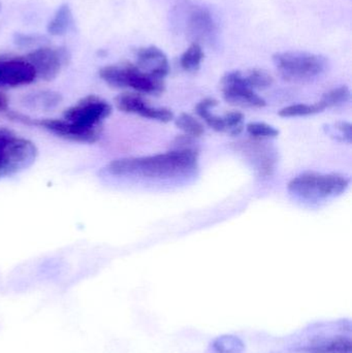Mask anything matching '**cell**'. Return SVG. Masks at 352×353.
<instances>
[{"instance_id":"6da1fadb","label":"cell","mask_w":352,"mask_h":353,"mask_svg":"<svg viewBox=\"0 0 352 353\" xmlns=\"http://www.w3.org/2000/svg\"><path fill=\"white\" fill-rule=\"evenodd\" d=\"M196 149L182 148L152 157L116 159L107 165V173L114 176L167 179L192 173L198 168Z\"/></svg>"},{"instance_id":"7a4b0ae2","label":"cell","mask_w":352,"mask_h":353,"mask_svg":"<svg viewBox=\"0 0 352 353\" xmlns=\"http://www.w3.org/2000/svg\"><path fill=\"white\" fill-rule=\"evenodd\" d=\"M99 77L114 88H130L143 94L159 95L165 89L163 79L155 78L132 63L107 65L99 70Z\"/></svg>"},{"instance_id":"3957f363","label":"cell","mask_w":352,"mask_h":353,"mask_svg":"<svg viewBox=\"0 0 352 353\" xmlns=\"http://www.w3.org/2000/svg\"><path fill=\"white\" fill-rule=\"evenodd\" d=\"M39 150L31 141L0 128V179L12 176L30 167Z\"/></svg>"},{"instance_id":"277c9868","label":"cell","mask_w":352,"mask_h":353,"mask_svg":"<svg viewBox=\"0 0 352 353\" xmlns=\"http://www.w3.org/2000/svg\"><path fill=\"white\" fill-rule=\"evenodd\" d=\"M275 66L285 81L308 82L320 76L328 66L326 58L308 52H282L275 54Z\"/></svg>"},{"instance_id":"5b68a950","label":"cell","mask_w":352,"mask_h":353,"mask_svg":"<svg viewBox=\"0 0 352 353\" xmlns=\"http://www.w3.org/2000/svg\"><path fill=\"white\" fill-rule=\"evenodd\" d=\"M351 179L341 174L305 173L289 183V190L305 199H326L341 194L349 188Z\"/></svg>"},{"instance_id":"8992f818","label":"cell","mask_w":352,"mask_h":353,"mask_svg":"<svg viewBox=\"0 0 352 353\" xmlns=\"http://www.w3.org/2000/svg\"><path fill=\"white\" fill-rule=\"evenodd\" d=\"M8 117L12 121L25 124V125L37 126L41 130H47L50 134H55L56 137L64 139V140L72 141L76 143H92L97 142L101 138V128H87L76 125L68 120L55 119V118H31L27 115L20 113L8 112Z\"/></svg>"},{"instance_id":"52a82bcc","label":"cell","mask_w":352,"mask_h":353,"mask_svg":"<svg viewBox=\"0 0 352 353\" xmlns=\"http://www.w3.org/2000/svg\"><path fill=\"white\" fill-rule=\"evenodd\" d=\"M112 110V105L105 99L89 95L68 108L64 112L63 118L82 128H99L111 115Z\"/></svg>"},{"instance_id":"ba28073f","label":"cell","mask_w":352,"mask_h":353,"mask_svg":"<svg viewBox=\"0 0 352 353\" xmlns=\"http://www.w3.org/2000/svg\"><path fill=\"white\" fill-rule=\"evenodd\" d=\"M220 87L223 99L231 105L249 109L266 107V101L248 86L241 72H227L221 79Z\"/></svg>"},{"instance_id":"9c48e42d","label":"cell","mask_w":352,"mask_h":353,"mask_svg":"<svg viewBox=\"0 0 352 353\" xmlns=\"http://www.w3.org/2000/svg\"><path fill=\"white\" fill-rule=\"evenodd\" d=\"M26 59L37 72V78L45 81H52L57 78L62 68L68 60L66 50L61 48L43 47L34 50L27 55Z\"/></svg>"},{"instance_id":"30bf717a","label":"cell","mask_w":352,"mask_h":353,"mask_svg":"<svg viewBox=\"0 0 352 353\" xmlns=\"http://www.w3.org/2000/svg\"><path fill=\"white\" fill-rule=\"evenodd\" d=\"M37 78L34 68L26 58H0V87L26 86Z\"/></svg>"},{"instance_id":"8fae6325","label":"cell","mask_w":352,"mask_h":353,"mask_svg":"<svg viewBox=\"0 0 352 353\" xmlns=\"http://www.w3.org/2000/svg\"><path fill=\"white\" fill-rule=\"evenodd\" d=\"M116 105L120 111L136 114L141 117L167 123L174 119V113L167 108H153L140 93L124 92L116 97Z\"/></svg>"},{"instance_id":"7c38bea8","label":"cell","mask_w":352,"mask_h":353,"mask_svg":"<svg viewBox=\"0 0 352 353\" xmlns=\"http://www.w3.org/2000/svg\"><path fill=\"white\" fill-rule=\"evenodd\" d=\"M186 30L194 43L212 41L216 37L217 25L212 14L202 6H192L186 17Z\"/></svg>"},{"instance_id":"4fadbf2b","label":"cell","mask_w":352,"mask_h":353,"mask_svg":"<svg viewBox=\"0 0 352 353\" xmlns=\"http://www.w3.org/2000/svg\"><path fill=\"white\" fill-rule=\"evenodd\" d=\"M239 149L249 157L260 176L273 175L276 165V154L267 143L254 139L253 141H247L239 145Z\"/></svg>"},{"instance_id":"5bb4252c","label":"cell","mask_w":352,"mask_h":353,"mask_svg":"<svg viewBox=\"0 0 352 353\" xmlns=\"http://www.w3.org/2000/svg\"><path fill=\"white\" fill-rule=\"evenodd\" d=\"M136 66L143 72L163 80L169 72L167 56L154 46L140 48L136 51Z\"/></svg>"},{"instance_id":"9a60e30c","label":"cell","mask_w":352,"mask_h":353,"mask_svg":"<svg viewBox=\"0 0 352 353\" xmlns=\"http://www.w3.org/2000/svg\"><path fill=\"white\" fill-rule=\"evenodd\" d=\"M72 25H74V17H72V10L68 4H62L48 24V31L50 34L60 37L68 33Z\"/></svg>"},{"instance_id":"2e32d148","label":"cell","mask_w":352,"mask_h":353,"mask_svg":"<svg viewBox=\"0 0 352 353\" xmlns=\"http://www.w3.org/2000/svg\"><path fill=\"white\" fill-rule=\"evenodd\" d=\"M217 105H218L217 99H211V97L203 99L196 105V113L206 122L209 128H212L215 132H225L222 117L214 115L210 111L212 108L216 107Z\"/></svg>"},{"instance_id":"e0dca14e","label":"cell","mask_w":352,"mask_h":353,"mask_svg":"<svg viewBox=\"0 0 352 353\" xmlns=\"http://www.w3.org/2000/svg\"><path fill=\"white\" fill-rule=\"evenodd\" d=\"M204 57L202 46L200 43H194L180 58V64L186 72H196L200 68Z\"/></svg>"},{"instance_id":"ac0fdd59","label":"cell","mask_w":352,"mask_h":353,"mask_svg":"<svg viewBox=\"0 0 352 353\" xmlns=\"http://www.w3.org/2000/svg\"><path fill=\"white\" fill-rule=\"evenodd\" d=\"M351 97V93L349 87L341 86L324 93L320 103L324 107V109L326 110L329 109V108L339 107V105L349 103Z\"/></svg>"},{"instance_id":"d6986e66","label":"cell","mask_w":352,"mask_h":353,"mask_svg":"<svg viewBox=\"0 0 352 353\" xmlns=\"http://www.w3.org/2000/svg\"><path fill=\"white\" fill-rule=\"evenodd\" d=\"M175 124L178 128L185 132L186 136L192 138H198L205 132L204 125L190 114L182 113L176 119Z\"/></svg>"},{"instance_id":"ffe728a7","label":"cell","mask_w":352,"mask_h":353,"mask_svg":"<svg viewBox=\"0 0 352 353\" xmlns=\"http://www.w3.org/2000/svg\"><path fill=\"white\" fill-rule=\"evenodd\" d=\"M324 111L320 101L314 105H293L283 108L279 111L278 115L283 118L302 117V116L314 115Z\"/></svg>"},{"instance_id":"44dd1931","label":"cell","mask_w":352,"mask_h":353,"mask_svg":"<svg viewBox=\"0 0 352 353\" xmlns=\"http://www.w3.org/2000/svg\"><path fill=\"white\" fill-rule=\"evenodd\" d=\"M246 83L251 89H266L272 86L273 77L268 72L260 68H254L249 70L247 74L244 76Z\"/></svg>"},{"instance_id":"7402d4cb","label":"cell","mask_w":352,"mask_h":353,"mask_svg":"<svg viewBox=\"0 0 352 353\" xmlns=\"http://www.w3.org/2000/svg\"><path fill=\"white\" fill-rule=\"evenodd\" d=\"M246 130L252 138L258 140L276 138L279 136V130L277 128L264 122H250L246 125Z\"/></svg>"},{"instance_id":"603a6c76","label":"cell","mask_w":352,"mask_h":353,"mask_svg":"<svg viewBox=\"0 0 352 353\" xmlns=\"http://www.w3.org/2000/svg\"><path fill=\"white\" fill-rule=\"evenodd\" d=\"M225 134L239 136L244 130V115L241 112H229L222 116Z\"/></svg>"},{"instance_id":"cb8c5ba5","label":"cell","mask_w":352,"mask_h":353,"mask_svg":"<svg viewBox=\"0 0 352 353\" xmlns=\"http://www.w3.org/2000/svg\"><path fill=\"white\" fill-rule=\"evenodd\" d=\"M329 132L332 136H335L337 140L347 142L349 144L351 143L352 139V125L349 122H336L332 126H329Z\"/></svg>"},{"instance_id":"d4e9b609","label":"cell","mask_w":352,"mask_h":353,"mask_svg":"<svg viewBox=\"0 0 352 353\" xmlns=\"http://www.w3.org/2000/svg\"><path fill=\"white\" fill-rule=\"evenodd\" d=\"M8 111V99L2 91H0V112Z\"/></svg>"},{"instance_id":"484cf974","label":"cell","mask_w":352,"mask_h":353,"mask_svg":"<svg viewBox=\"0 0 352 353\" xmlns=\"http://www.w3.org/2000/svg\"><path fill=\"white\" fill-rule=\"evenodd\" d=\"M0 10H1V4H0Z\"/></svg>"}]
</instances>
